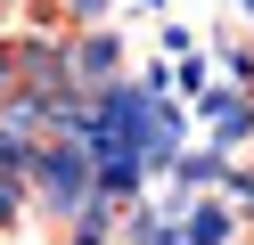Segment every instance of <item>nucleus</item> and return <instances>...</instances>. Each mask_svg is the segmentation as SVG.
Returning <instances> with one entry per match:
<instances>
[{
    "label": "nucleus",
    "mask_w": 254,
    "mask_h": 245,
    "mask_svg": "<svg viewBox=\"0 0 254 245\" xmlns=\"http://www.w3.org/2000/svg\"><path fill=\"white\" fill-rule=\"evenodd\" d=\"M33 188L50 196V212H74L82 196H99V155H90L82 131H58L33 147Z\"/></svg>",
    "instance_id": "1"
},
{
    "label": "nucleus",
    "mask_w": 254,
    "mask_h": 245,
    "mask_svg": "<svg viewBox=\"0 0 254 245\" xmlns=\"http://www.w3.org/2000/svg\"><path fill=\"white\" fill-rule=\"evenodd\" d=\"M115 237V196H82L74 204V245H107Z\"/></svg>",
    "instance_id": "5"
},
{
    "label": "nucleus",
    "mask_w": 254,
    "mask_h": 245,
    "mask_svg": "<svg viewBox=\"0 0 254 245\" xmlns=\"http://www.w3.org/2000/svg\"><path fill=\"white\" fill-rule=\"evenodd\" d=\"M115 65H123V41H115V33H82V41L66 49V74L82 82V90H107Z\"/></svg>",
    "instance_id": "4"
},
{
    "label": "nucleus",
    "mask_w": 254,
    "mask_h": 245,
    "mask_svg": "<svg viewBox=\"0 0 254 245\" xmlns=\"http://www.w3.org/2000/svg\"><path fill=\"white\" fill-rule=\"evenodd\" d=\"M172 229H181V245H230V237H238V196H213V188L189 196V212H181Z\"/></svg>",
    "instance_id": "2"
},
{
    "label": "nucleus",
    "mask_w": 254,
    "mask_h": 245,
    "mask_svg": "<svg viewBox=\"0 0 254 245\" xmlns=\"http://www.w3.org/2000/svg\"><path fill=\"white\" fill-rule=\"evenodd\" d=\"M25 180H33V139L17 123H0V221L25 204Z\"/></svg>",
    "instance_id": "3"
}]
</instances>
